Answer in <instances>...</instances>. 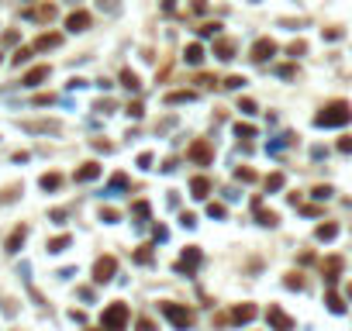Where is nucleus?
<instances>
[{
  "instance_id": "1",
  "label": "nucleus",
  "mask_w": 352,
  "mask_h": 331,
  "mask_svg": "<svg viewBox=\"0 0 352 331\" xmlns=\"http://www.w3.org/2000/svg\"><path fill=\"white\" fill-rule=\"evenodd\" d=\"M349 121H352V107L345 100H332V104L321 107V114H314V124H318V128H342V124H349Z\"/></svg>"
},
{
  "instance_id": "2",
  "label": "nucleus",
  "mask_w": 352,
  "mask_h": 331,
  "mask_svg": "<svg viewBox=\"0 0 352 331\" xmlns=\"http://www.w3.org/2000/svg\"><path fill=\"white\" fill-rule=\"evenodd\" d=\"M128 321H131V311H128V304H124V300L107 304L104 314H100V328H104V331H124V328H128Z\"/></svg>"
},
{
  "instance_id": "3",
  "label": "nucleus",
  "mask_w": 352,
  "mask_h": 331,
  "mask_svg": "<svg viewBox=\"0 0 352 331\" xmlns=\"http://www.w3.org/2000/svg\"><path fill=\"white\" fill-rule=\"evenodd\" d=\"M159 311H162L166 317H169V321H173V328H176V331L194 328V311L180 307V304H173V300H162V304H159Z\"/></svg>"
},
{
  "instance_id": "4",
  "label": "nucleus",
  "mask_w": 352,
  "mask_h": 331,
  "mask_svg": "<svg viewBox=\"0 0 352 331\" xmlns=\"http://www.w3.org/2000/svg\"><path fill=\"white\" fill-rule=\"evenodd\" d=\"M266 324H270V331H293V317L280 304H270L266 307Z\"/></svg>"
},
{
  "instance_id": "5",
  "label": "nucleus",
  "mask_w": 352,
  "mask_h": 331,
  "mask_svg": "<svg viewBox=\"0 0 352 331\" xmlns=\"http://www.w3.org/2000/svg\"><path fill=\"white\" fill-rule=\"evenodd\" d=\"M187 159H190V162H197V166H207V162L214 159V145H211L207 138H197L194 145L187 149Z\"/></svg>"
},
{
  "instance_id": "6",
  "label": "nucleus",
  "mask_w": 352,
  "mask_h": 331,
  "mask_svg": "<svg viewBox=\"0 0 352 331\" xmlns=\"http://www.w3.org/2000/svg\"><path fill=\"white\" fill-rule=\"evenodd\" d=\"M117 273V259L114 255H100L94 262V283H111Z\"/></svg>"
},
{
  "instance_id": "7",
  "label": "nucleus",
  "mask_w": 352,
  "mask_h": 331,
  "mask_svg": "<svg viewBox=\"0 0 352 331\" xmlns=\"http://www.w3.org/2000/svg\"><path fill=\"white\" fill-rule=\"evenodd\" d=\"M273 56H276V41L273 38H259L252 49H249V59H252V62H266V59H273Z\"/></svg>"
},
{
  "instance_id": "8",
  "label": "nucleus",
  "mask_w": 352,
  "mask_h": 331,
  "mask_svg": "<svg viewBox=\"0 0 352 331\" xmlns=\"http://www.w3.org/2000/svg\"><path fill=\"white\" fill-rule=\"evenodd\" d=\"M197 266H200V249H197V245H190L187 252L180 255V262H176V269H180V273H194Z\"/></svg>"
},
{
  "instance_id": "9",
  "label": "nucleus",
  "mask_w": 352,
  "mask_h": 331,
  "mask_svg": "<svg viewBox=\"0 0 352 331\" xmlns=\"http://www.w3.org/2000/svg\"><path fill=\"white\" fill-rule=\"evenodd\" d=\"M24 238H28V224H18L14 231L7 234V242H4V249H7V252H21V245H24Z\"/></svg>"
},
{
  "instance_id": "10",
  "label": "nucleus",
  "mask_w": 352,
  "mask_h": 331,
  "mask_svg": "<svg viewBox=\"0 0 352 331\" xmlns=\"http://www.w3.org/2000/svg\"><path fill=\"white\" fill-rule=\"evenodd\" d=\"M255 221H259L262 228H276V221H280V214H276V211H266V207H262V200L255 197Z\"/></svg>"
},
{
  "instance_id": "11",
  "label": "nucleus",
  "mask_w": 352,
  "mask_h": 331,
  "mask_svg": "<svg viewBox=\"0 0 352 331\" xmlns=\"http://www.w3.org/2000/svg\"><path fill=\"white\" fill-rule=\"evenodd\" d=\"M90 14H86V11H73V14H69V18H66V28H69V31H86V28H90Z\"/></svg>"
},
{
  "instance_id": "12",
  "label": "nucleus",
  "mask_w": 352,
  "mask_h": 331,
  "mask_svg": "<svg viewBox=\"0 0 352 331\" xmlns=\"http://www.w3.org/2000/svg\"><path fill=\"white\" fill-rule=\"evenodd\" d=\"M342 266H345V262H342L338 255H332V259H325V262H321V276H325L328 283H335V276L342 273Z\"/></svg>"
},
{
  "instance_id": "13",
  "label": "nucleus",
  "mask_w": 352,
  "mask_h": 331,
  "mask_svg": "<svg viewBox=\"0 0 352 331\" xmlns=\"http://www.w3.org/2000/svg\"><path fill=\"white\" fill-rule=\"evenodd\" d=\"M97 176H100V166H97V162H83L76 173H73V179H76V183H90V179H97Z\"/></svg>"
},
{
  "instance_id": "14",
  "label": "nucleus",
  "mask_w": 352,
  "mask_h": 331,
  "mask_svg": "<svg viewBox=\"0 0 352 331\" xmlns=\"http://www.w3.org/2000/svg\"><path fill=\"white\" fill-rule=\"evenodd\" d=\"M255 314H259V311H255V304H238V307L232 311V321H238V324H249Z\"/></svg>"
},
{
  "instance_id": "15",
  "label": "nucleus",
  "mask_w": 352,
  "mask_h": 331,
  "mask_svg": "<svg viewBox=\"0 0 352 331\" xmlns=\"http://www.w3.org/2000/svg\"><path fill=\"white\" fill-rule=\"evenodd\" d=\"M49 73H52L49 66H35L31 73H24V79H21V83H24V86H38L41 79H49Z\"/></svg>"
},
{
  "instance_id": "16",
  "label": "nucleus",
  "mask_w": 352,
  "mask_h": 331,
  "mask_svg": "<svg viewBox=\"0 0 352 331\" xmlns=\"http://www.w3.org/2000/svg\"><path fill=\"white\" fill-rule=\"evenodd\" d=\"M190 190H194L197 200H204V197L211 194V179H207V176H194V179H190Z\"/></svg>"
},
{
  "instance_id": "17",
  "label": "nucleus",
  "mask_w": 352,
  "mask_h": 331,
  "mask_svg": "<svg viewBox=\"0 0 352 331\" xmlns=\"http://www.w3.org/2000/svg\"><path fill=\"white\" fill-rule=\"evenodd\" d=\"M214 56L225 59V62H228V59H235V41L232 38H217L214 41Z\"/></svg>"
},
{
  "instance_id": "18",
  "label": "nucleus",
  "mask_w": 352,
  "mask_h": 331,
  "mask_svg": "<svg viewBox=\"0 0 352 331\" xmlns=\"http://www.w3.org/2000/svg\"><path fill=\"white\" fill-rule=\"evenodd\" d=\"M56 45H62V35H41V38H35V52H45V49H56Z\"/></svg>"
},
{
  "instance_id": "19",
  "label": "nucleus",
  "mask_w": 352,
  "mask_h": 331,
  "mask_svg": "<svg viewBox=\"0 0 352 331\" xmlns=\"http://www.w3.org/2000/svg\"><path fill=\"white\" fill-rule=\"evenodd\" d=\"M183 59H187V62H190V66H200V62H204V49H200V45H187V52H183Z\"/></svg>"
},
{
  "instance_id": "20",
  "label": "nucleus",
  "mask_w": 352,
  "mask_h": 331,
  "mask_svg": "<svg viewBox=\"0 0 352 331\" xmlns=\"http://www.w3.org/2000/svg\"><path fill=\"white\" fill-rule=\"evenodd\" d=\"M28 131H59V121H24Z\"/></svg>"
},
{
  "instance_id": "21",
  "label": "nucleus",
  "mask_w": 352,
  "mask_h": 331,
  "mask_svg": "<svg viewBox=\"0 0 352 331\" xmlns=\"http://www.w3.org/2000/svg\"><path fill=\"white\" fill-rule=\"evenodd\" d=\"M38 183H41V190H49V194H52V190H59V186H62V176H59V173H45Z\"/></svg>"
},
{
  "instance_id": "22",
  "label": "nucleus",
  "mask_w": 352,
  "mask_h": 331,
  "mask_svg": "<svg viewBox=\"0 0 352 331\" xmlns=\"http://www.w3.org/2000/svg\"><path fill=\"white\" fill-rule=\"evenodd\" d=\"M318 238H321V242H332L335 234H338V224H332V221H328V224H318Z\"/></svg>"
},
{
  "instance_id": "23",
  "label": "nucleus",
  "mask_w": 352,
  "mask_h": 331,
  "mask_svg": "<svg viewBox=\"0 0 352 331\" xmlns=\"http://www.w3.org/2000/svg\"><path fill=\"white\" fill-rule=\"evenodd\" d=\"M124 186H128V176H124V173H114V176H111V186H107V194H121Z\"/></svg>"
},
{
  "instance_id": "24",
  "label": "nucleus",
  "mask_w": 352,
  "mask_h": 331,
  "mask_svg": "<svg viewBox=\"0 0 352 331\" xmlns=\"http://www.w3.org/2000/svg\"><path fill=\"white\" fill-rule=\"evenodd\" d=\"M152 214V207H149V200H135V207H131V217H138V221H145V217Z\"/></svg>"
},
{
  "instance_id": "25",
  "label": "nucleus",
  "mask_w": 352,
  "mask_h": 331,
  "mask_svg": "<svg viewBox=\"0 0 352 331\" xmlns=\"http://www.w3.org/2000/svg\"><path fill=\"white\" fill-rule=\"evenodd\" d=\"M69 242H73L69 234H59V238L49 242V252H66V249H69Z\"/></svg>"
},
{
  "instance_id": "26",
  "label": "nucleus",
  "mask_w": 352,
  "mask_h": 331,
  "mask_svg": "<svg viewBox=\"0 0 352 331\" xmlns=\"http://www.w3.org/2000/svg\"><path fill=\"white\" fill-rule=\"evenodd\" d=\"M325 304H328V311H332V314L345 311V304H342V297H338V293H328V297H325Z\"/></svg>"
},
{
  "instance_id": "27",
  "label": "nucleus",
  "mask_w": 352,
  "mask_h": 331,
  "mask_svg": "<svg viewBox=\"0 0 352 331\" xmlns=\"http://www.w3.org/2000/svg\"><path fill=\"white\" fill-rule=\"evenodd\" d=\"M190 100H194V93H190V90H176V93H169V97H166V104H190Z\"/></svg>"
},
{
  "instance_id": "28",
  "label": "nucleus",
  "mask_w": 352,
  "mask_h": 331,
  "mask_svg": "<svg viewBox=\"0 0 352 331\" xmlns=\"http://www.w3.org/2000/svg\"><path fill=\"white\" fill-rule=\"evenodd\" d=\"M31 18H38V21H52V18H56V7H52V4H41V7L35 11V14H31Z\"/></svg>"
},
{
  "instance_id": "29",
  "label": "nucleus",
  "mask_w": 352,
  "mask_h": 331,
  "mask_svg": "<svg viewBox=\"0 0 352 331\" xmlns=\"http://www.w3.org/2000/svg\"><path fill=\"white\" fill-rule=\"evenodd\" d=\"M135 262L138 266H149V262H152V245H142V249L135 252Z\"/></svg>"
},
{
  "instance_id": "30",
  "label": "nucleus",
  "mask_w": 352,
  "mask_h": 331,
  "mask_svg": "<svg viewBox=\"0 0 352 331\" xmlns=\"http://www.w3.org/2000/svg\"><path fill=\"white\" fill-rule=\"evenodd\" d=\"M283 283H287L290 290H304V276H300V273H287V279H283Z\"/></svg>"
},
{
  "instance_id": "31",
  "label": "nucleus",
  "mask_w": 352,
  "mask_h": 331,
  "mask_svg": "<svg viewBox=\"0 0 352 331\" xmlns=\"http://www.w3.org/2000/svg\"><path fill=\"white\" fill-rule=\"evenodd\" d=\"M121 83H124L128 90H138V76L131 73V69H124V73H121Z\"/></svg>"
},
{
  "instance_id": "32",
  "label": "nucleus",
  "mask_w": 352,
  "mask_h": 331,
  "mask_svg": "<svg viewBox=\"0 0 352 331\" xmlns=\"http://www.w3.org/2000/svg\"><path fill=\"white\" fill-rule=\"evenodd\" d=\"M217 31H221V24H217V21H207V24H200V35H204V38H211V35H217Z\"/></svg>"
},
{
  "instance_id": "33",
  "label": "nucleus",
  "mask_w": 352,
  "mask_h": 331,
  "mask_svg": "<svg viewBox=\"0 0 352 331\" xmlns=\"http://www.w3.org/2000/svg\"><path fill=\"white\" fill-rule=\"evenodd\" d=\"M235 135L238 138H255V128L252 124H235Z\"/></svg>"
},
{
  "instance_id": "34",
  "label": "nucleus",
  "mask_w": 352,
  "mask_h": 331,
  "mask_svg": "<svg viewBox=\"0 0 352 331\" xmlns=\"http://www.w3.org/2000/svg\"><path fill=\"white\" fill-rule=\"evenodd\" d=\"M280 186H283V176H280V173L266 176V190H280Z\"/></svg>"
},
{
  "instance_id": "35",
  "label": "nucleus",
  "mask_w": 352,
  "mask_h": 331,
  "mask_svg": "<svg viewBox=\"0 0 352 331\" xmlns=\"http://www.w3.org/2000/svg\"><path fill=\"white\" fill-rule=\"evenodd\" d=\"M235 179H242V183H252L255 173H252V169H242V166H238V169H235Z\"/></svg>"
},
{
  "instance_id": "36",
  "label": "nucleus",
  "mask_w": 352,
  "mask_h": 331,
  "mask_svg": "<svg viewBox=\"0 0 352 331\" xmlns=\"http://www.w3.org/2000/svg\"><path fill=\"white\" fill-rule=\"evenodd\" d=\"M311 197H314V200H328V197H332V186H314Z\"/></svg>"
},
{
  "instance_id": "37",
  "label": "nucleus",
  "mask_w": 352,
  "mask_h": 331,
  "mask_svg": "<svg viewBox=\"0 0 352 331\" xmlns=\"http://www.w3.org/2000/svg\"><path fill=\"white\" fill-rule=\"evenodd\" d=\"M100 221H104V224H114V221H117V211H114V207H104V211H100Z\"/></svg>"
},
{
  "instance_id": "38",
  "label": "nucleus",
  "mask_w": 352,
  "mask_h": 331,
  "mask_svg": "<svg viewBox=\"0 0 352 331\" xmlns=\"http://www.w3.org/2000/svg\"><path fill=\"white\" fill-rule=\"evenodd\" d=\"M31 52H35V49H18V52H14V66L28 62V59H31Z\"/></svg>"
},
{
  "instance_id": "39",
  "label": "nucleus",
  "mask_w": 352,
  "mask_h": 331,
  "mask_svg": "<svg viewBox=\"0 0 352 331\" xmlns=\"http://www.w3.org/2000/svg\"><path fill=\"white\" fill-rule=\"evenodd\" d=\"M287 52H290V56L297 59V56H304V52H307V45H304V41H293V45L287 49Z\"/></svg>"
},
{
  "instance_id": "40",
  "label": "nucleus",
  "mask_w": 352,
  "mask_h": 331,
  "mask_svg": "<svg viewBox=\"0 0 352 331\" xmlns=\"http://www.w3.org/2000/svg\"><path fill=\"white\" fill-rule=\"evenodd\" d=\"M238 111L242 114H255V100H238Z\"/></svg>"
},
{
  "instance_id": "41",
  "label": "nucleus",
  "mask_w": 352,
  "mask_h": 331,
  "mask_svg": "<svg viewBox=\"0 0 352 331\" xmlns=\"http://www.w3.org/2000/svg\"><path fill=\"white\" fill-rule=\"evenodd\" d=\"M242 83H245L242 76H228V79H225V86H228V90H242Z\"/></svg>"
},
{
  "instance_id": "42",
  "label": "nucleus",
  "mask_w": 352,
  "mask_h": 331,
  "mask_svg": "<svg viewBox=\"0 0 352 331\" xmlns=\"http://www.w3.org/2000/svg\"><path fill=\"white\" fill-rule=\"evenodd\" d=\"M207 214L211 217H225V207H221V204H207Z\"/></svg>"
},
{
  "instance_id": "43",
  "label": "nucleus",
  "mask_w": 352,
  "mask_h": 331,
  "mask_svg": "<svg viewBox=\"0 0 352 331\" xmlns=\"http://www.w3.org/2000/svg\"><path fill=\"white\" fill-rule=\"evenodd\" d=\"M338 152H345V156H349V152H352V138H349V135H345V138H342V141H338Z\"/></svg>"
},
{
  "instance_id": "44",
  "label": "nucleus",
  "mask_w": 352,
  "mask_h": 331,
  "mask_svg": "<svg viewBox=\"0 0 352 331\" xmlns=\"http://www.w3.org/2000/svg\"><path fill=\"white\" fill-rule=\"evenodd\" d=\"M197 83H200V86H214L217 79H214V76H207V73H200V76H197Z\"/></svg>"
},
{
  "instance_id": "45",
  "label": "nucleus",
  "mask_w": 352,
  "mask_h": 331,
  "mask_svg": "<svg viewBox=\"0 0 352 331\" xmlns=\"http://www.w3.org/2000/svg\"><path fill=\"white\" fill-rule=\"evenodd\" d=\"M138 166H142V169H152V156H149V152H145V156H138Z\"/></svg>"
},
{
  "instance_id": "46",
  "label": "nucleus",
  "mask_w": 352,
  "mask_h": 331,
  "mask_svg": "<svg viewBox=\"0 0 352 331\" xmlns=\"http://www.w3.org/2000/svg\"><path fill=\"white\" fill-rule=\"evenodd\" d=\"M138 331H156V324H152L149 317H142V321H138Z\"/></svg>"
},
{
  "instance_id": "47",
  "label": "nucleus",
  "mask_w": 352,
  "mask_h": 331,
  "mask_svg": "<svg viewBox=\"0 0 352 331\" xmlns=\"http://www.w3.org/2000/svg\"><path fill=\"white\" fill-rule=\"evenodd\" d=\"M128 114H131V117H142V104H138V100H135V104H128Z\"/></svg>"
},
{
  "instance_id": "48",
  "label": "nucleus",
  "mask_w": 352,
  "mask_h": 331,
  "mask_svg": "<svg viewBox=\"0 0 352 331\" xmlns=\"http://www.w3.org/2000/svg\"><path fill=\"white\" fill-rule=\"evenodd\" d=\"M190 7H194L197 14H204V11H207V0H194V4H190Z\"/></svg>"
},
{
  "instance_id": "49",
  "label": "nucleus",
  "mask_w": 352,
  "mask_h": 331,
  "mask_svg": "<svg viewBox=\"0 0 352 331\" xmlns=\"http://www.w3.org/2000/svg\"><path fill=\"white\" fill-rule=\"evenodd\" d=\"M276 73H280V76H283V79H290V76H293V66H280Z\"/></svg>"
},
{
  "instance_id": "50",
  "label": "nucleus",
  "mask_w": 352,
  "mask_h": 331,
  "mask_svg": "<svg viewBox=\"0 0 352 331\" xmlns=\"http://www.w3.org/2000/svg\"><path fill=\"white\" fill-rule=\"evenodd\" d=\"M180 221H183V228H194V224H197V217H194V214H183Z\"/></svg>"
},
{
  "instance_id": "51",
  "label": "nucleus",
  "mask_w": 352,
  "mask_h": 331,
  "mask_svg": "<svg viewBox=\"0 0 352 331\" xmlns=\"http://www.w3.org/2000/svg\"><path fill=\"white\" fill-rule=\"evenodd\" d=\"M325 38L335 41V38H342V31H338V28H328V31H325Z\"/></svg>"
},
{
  "instance_id": "52",
  "label": "nucleus",
  "mask_w": 352,
  "mask_h": 331,
  "mask_svg": "<svg viewBox=\"0 0 352 331\" xmlns=\"http://www.w3.org/2000/svg\"><path fill=\"white\" fill-rule=\"evenodd\" d=\"M49 217H52L56 224H62V221H66V211H52V214H49Z\"/></svg>"
},
{
  "instance_id": "53",
  "label": "nucleus",
  "mask_w": 352,
  "mask_h": 331,
  "mask_svg": "<svg viewBox=\"0 0 352 331\" xmlns=\"http://www.w3.org/2000/svg\"><path fill=\"white\" fill-rule=\"evenodd\" d=\"M345 293H349V297H352V283H349V287H345Z\"/></svg>"
}]
</instances>
